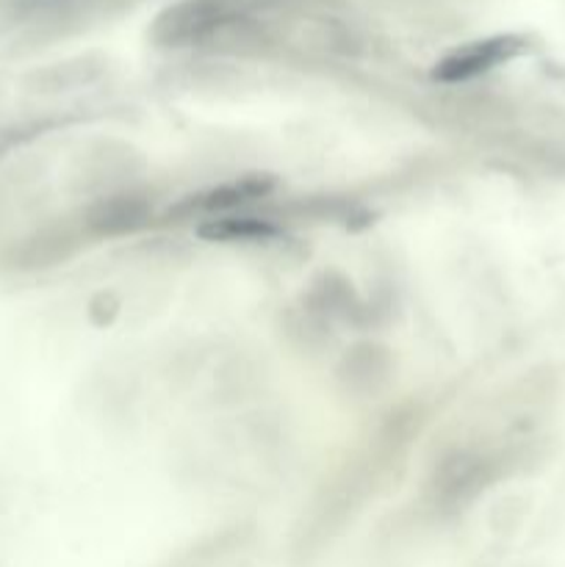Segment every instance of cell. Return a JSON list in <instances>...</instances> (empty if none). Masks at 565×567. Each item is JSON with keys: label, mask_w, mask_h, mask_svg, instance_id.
I'll return each mask as SVG.
<instances>
[{"label": "cell", "mask_w": 565, "mask_h": 567, "mask_svg": "<svg viewBox=\"0 0 565 567\" xmlns=\"http://www.w3.org/2000/svg\"><path fill=\"white\" fill-rule=\"evenodd\" d=\"M197 236L203 241H219V244H255V241H271L280 236L269 219H258L249 214H225L210 216L197 227Z\"/></svg>", "instance_id": "4"}, {"label": "cell", "mask_w": 565, "mask_h": 567, "mask_svg": "<svg viewBox=\"0 0 565 567\" xmlns=\"http://www.w3.org/2000/svg\"><path fill=\"white\" fill-rule=\"evenodd\" d=\"M271 188H275V177L269 175L238 177V181H227L214 188H205V192L199 194H192V197H186L183 203H177L175 208L170 210V216H225L244 208V205L255 203V199H264L266 194H271Z\"/></svg>", "instance_id": "3"}, {"label": "cell", "mask_w": 565, "mask_h": 567, "mask_svg": "<svg viewBox=\"0 0 565 567\" xmlns=\"http://www.w3.org/2000/svg\"><path fill=\"white\" fill-rule=\"evenodd\" d=\"M244 0H175L150 25L158 48H192L208 42L244 17Z\"/></svg>", "instance_id": "1"}, {"label": "cell", "mask_w": 565, "mask_h": 567, "mask_svg": "<svg viewBox=\"0 0 565 567\" xmlns=\"http://www.w3.org/2000/svg\"><path fill=\"white\" fill-rule=\"evenodd\" d=\"M526 42L515 33H499V37L474 39L469 44H460L452 53L443 55L435 66H432V78L441 83H463L476 75L496 70V66L507 64L515 55L524 53Z\"/></svg>", "instance_id": "2"}, {"label": "cell", "mask_w": 565, "mask_h": 567, "mask_svg": "<svg viewBox=\"0 0 565 567\" xmlns=\"http://www.w3.org/2000/svg\"><path fill=\"white\" fill-rule=\"evenodd\" d=\"M144 219H147V205L138 197H131V194L103 199V203L94 205L92 214H89V225L97 233L136 230Z\"/></svg>", "instance_id": "5"}]
</instances>
